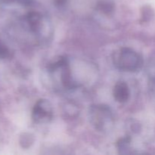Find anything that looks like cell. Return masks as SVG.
Returning a JSON list of instances; mask_svg holds the SVG:
<instances>
[{
	"mask_svg": "<svg viewBox=\"0 0 155 155\" xmlns=\"http://www.w3.org/2000/svg\"><path fill=\"white\" fill-rule=\"evenodd\" d=\"M113 61L118 69L125 71H136L143 64L142 58L134 50L122 48L114 54Z\"/></svg>",
	"mask_w": 155,
	"mask_h": 155,
	"instance_id": "1",
	"label": "cell"
},
{
	"mask_svg": "<svg viewBox=\"0 0 155 155\" xmlns=\"http://www.w3.org/2000/svg\"><path fill=\"white\" fill-rule=\"evenodd\" d=\"M90 123L97 130L101 132L108 131L114 124V117L108 106L104 104H95L89 109Z\"/></svg>",
	"mask_w": 155,
	"mask_h": 155,
	"instance_id": "2",
	"label": "cell"
},
{
	"mask_svg": "<svg viewBox=\"0 0 155 155\" xmlns=\"http://www.w3.org/2000/svg\"><path fill=\"white\" fill-rule=\"evenodd\" d=\"M33 121L39 124L48 123L53 118V109L51 103L46 99H40L36 103L32 112Z\"/></svg>",
	"mask_w": 155,
	"mask_h": 155,
	"instance_id": "3",
	"label": "cell"
},
{
	"mask_svg": "<svg viewBox=\"0 0 155 155\" xmlns=\"http://www.w3.org/2000/svg\"><path fill=\"white\" fill-rule=\"evenodd\" d=\"M26 20L28 24L30 31L35 34H39L42 26V16L40 13L31 12L26 16Z\"/></svg>",
	"mask_w": 155,
	"mask_h": 155,
	"instance_id": "4",
	"label": "cell"
},
{
	"mask_svg": "<svg viewBox=\"0 0 155 155\" xmlns=\"http://www.w3.org/2000/svg\"><path fill=\"white\" fill-rule=\"evenodd\" d=\"M114 97L120 103H124L130 98V89L125 82H118L114 88Z\"/></svg>",
	"mask_w": 155,
	"mask_h": 155,
	"instance_id": "5",
	"label": "cell"
},
{
	"mask_svg": "<svg viewBox=\"0 0 155 155\" xmlns=\"http://www.w3.org/2000/svg\"><path fill=\"white\" fill-rule=\"evenodd\" d=\"M96 8L105 15H110L114 11V3L110 0H101L97 3Z\"/></svg>",
	"mask_w": 155,
	"mask_h": 155,
	"instance_id": "6",
	"label": "cell"
},
{
	"mask_svg": "<svg viewBox=\"0 0 155 155\" xmlns=\"http://www.w3.org/2000/svg\"><path fill=\"white\" fill-rule=\"evenodd\" d=\"M33 142H34V137L33 135L30 134V133H24L21 136L20 144L23 148H29L33 145Z\"/></svg>",
	"mask_w": 155,
	"mask_h": 155,
	"instance_id": "7",
	"label": "cell"
},
{
	"mask_svg": "<svg viewBox=\"0 0 155 155\" xmlns=\"http://www.w3.org/2000/svg\"><path fill=\"white\" fill-rule=\"evenodd\" d=\"M130 142H131L130 136H126L125 138L120 139L119 142H117V148L121 154H124V151H126L128 148Z\"/></svg>",
	"mask_w": 155,
	"mask_h": 155,
	"instance_id": "8",
	"label": "cell"
},
{
	"mask_svg": "<svg viewBox=\"0 0 155 155\" xmlns=\"http://www.w3.org/2000/svg\"><path fill=\"white\" fill-rule=\"evenodd\" d=\"M64 112H66L65 114L69 115L70 117H76L78 114V109L73 103H69L64 107Z\"/></svg>",
	"mask_w": 155,
	"mask_h": 155,
	"instance_id": "9",
	"label": "cell"
},
{
	"mask_svg": "<svg viewBox=\"0 0 155 155\" xmlns=\"http://www.w3.org/2000/svg\"><path fill=\"white\" fill-rule=\"evenodd\" d=\"M152 17V13H151V11L150 8L145 7L144 9L142 10V21H148Z\"/></svg>",
	"mask_w": 155,
	"mask_h": 155,
	"instance_id": "10",
	"label": "cell"
},
{
	"mask_svg": "<svg viewBox=\"0 0 155 155\" xmlns=\"http://www.w3.org/2000/svg\"><path fill=\"white\" fill-rule=\"evenodd\" d=\"M9 56V51L1 42H0V58H5Z\"/></svg>",
	"mask_w": 155,
	"mask_h": 155,
	"instance_id": "11",
	"label": "cell"
},
{
	"mask_svg": "<svg viewBox=\"0 0 155 155\" xmlns=\"http://www.w3.org/2000/svg\"><path fill=\"white\" fill-rule=\"evenodd\" d=\"M68 0H54V2L55 5L58 6V7H61V6L64 5L66 4Z\"/></svg>",
	"mask_w": 155,
	"mask_h": 155,
	"instance_id": "12",
	"label": "cell"
},
{
	"mask_svg": "<svg viewBox=\"0 0 155 155\" xmlns=\"http://www.w3.org/2000/svg\"><path fill=\"white\" fill-rule=\"evenodd\" d=\"M17 1L24 5H30L31 3V0H17Z\"/></svg>",
	"mask_w": 155,
	"mask_h": 155,
	"instance_id": "13",
	"label": "cell"
}]
</instances>
